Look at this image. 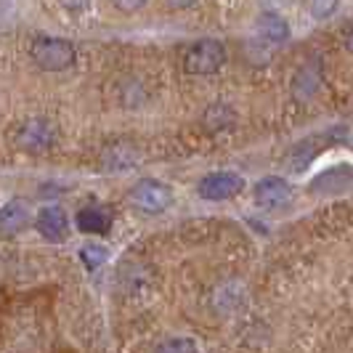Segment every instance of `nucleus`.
<instances>
[{
	"label": "nucleus",
	"mask_w": 353,
	"mask_h": 353,
	"mask_svg": "<svg viewBox=\"0 0 353 353\" xmlns=\"http://www.w3.org/2000/svg\"><path fill=\"white\" fill-rule=\"evenodd\" d=\"M30 56H32V61L43 72H64L74 64L77 51H74V46H72L70 40H64V37L40 35L32 40Z\"/></svg>",
	"instance_id": "1"
},
{
	"label": "nucleus",
	"mask_w": 353,
	"mask_h": 353,
	"mask_svg": "<svg viewBox=\"0 0 353 353\" xmlns=\"http://www.w3.org/2000/svg\"><path fill=\"white\" fill-rule=\"evenodd\" d=\"M223 61H226L223 43H218V40H199V43H194L186 51L183 67H186L189 74L205 77V74H215V72L223 67Z\"/></svg>",
	"instance_id": "2"
},
{
	"label": "nucleus",
	"mask_w": 353,
	"mask_h": 353,
	"mask_svg": "<svg viewBox=\"0 0 353 353\" xmlns=\"http://www.w3.org/2000/svg\"><path fill=\"white\" fill-rule=\"evenodd\" d=\"M128 199H130V205H133L136 210L157 215V212H165L173 205V192H170L162 181L146 178V181H139V183L130 189Z\"/></svg>",
	"instance_id": "3"
},
{
	"label": "nucleus",
	"mask_w": 353,
	"mask_h": 353,
	"mask_svg": "<svg viewBox=\"0 0 353 353\" xmlns=\"http://www.w3.org/2000/svg\"><path fill=\"white\" fill-rule=\"evenodd\" d=\"M17 143L24 152H30V154L51 152L53 143H56V128L46 117H30V120H24L21 128H19Z\"/></svg>",
	"instance_id": "4"
},
{
	"label": "nucleus",
	"mask_w": 353,
	"mask_h": 353,
	"mask_svg": "<svg viewBox=\"0 0 353 353\" xmlns=\"http://www.w3.org/2000/svg\"><path fill=\"white\" fill-rule=\"evenodd\" d=\"M245 189V178L236 176V173H210L199 181L196 192L202 199H210V202H223V199H234Z\"/></svg>",
	"instance_id": "5"
},
{
	"label": "nucleus",
	"mask_w": 353,
	"mask_h": 353,
	"mask_svg": "<svg viewBox=\"0 0 353 353\" xmlns=\"http://www.w3.org/2000/svg\"><path fill=\"white\" fill-rule=\"evenodd\" d=\"M290 199H292V186L284 178L268 176L263 181H258V186H255V202L265 210L284 208Z\"/></svg>",
	"instance_id": "6"
},
{
	"label": "nucleus",
	"mask_w": 353,
	"mask_h": 353,
	"mask_svg": "<svg viewBox=\"0 0 353 353\" xmlns=\"http://www.w3.org/2000/svg\"><path fill=\"white\" fill-rule=\"evenodd\" d=\"M35 226L48 242H64L67 234H70V218H67V212L61 210V208L48 205V208H43V210L37 212Z\"/></svg>",
	"instance_id": "7"
},
{
	"label": "nucleus",
	"mask_w": 353,
	"mask_h": 353,
	"mask_svg": "<svg viewBox=\"0 0 353 353\" xmlns=\"http://www.w3.org/2000/svg\"><path fill=\"white\" fill-rule=\"evenodd\" d=\"M30 221V210L21 199H11L0 208V234H19Z\"/></svg>",
	"instance_id": "8"
},
{
	"label": "nucleus",
	"mask_w": 353,
	"mask_h": 353,
	"mask_svg": "<svg viewBox=\"0 0 353 353\" xmlns=\"http://www.w3.org/2000/svg\"><path fill=\"white\" fill-rule=\"evenodd\" d=\"M321 85V72H319V61H311V64H305L298 70L295 74V80H292V96L298 99V101H308L316 88Z\"/></svg>",
	"instance_id": "9"
},
{
	"label": "nucleus",
	"mask_w": 353,
	"mask_h": 353,
	"mask_svg": "<svg viewBox=\"0 0 353 353\" xmlns=\"http://www.w3.org/2000/svg\"><path fill=\"white\" fill-rule=\"evenodd\" d=\"M109 226H112V215L99 205H88L77 212V229L83 234H106Z\"/></svg>",
	"instance_id": "10"
},
{
	"label": "nucleus",
	"mask_w": 353,
	"mask_h": 353,
	"mask_svg": "<svg viewBox=\"0 0 353 353\" xmlns=\"http://www.w3.org/2000/svg\"><path fill=\"white\" fill-rule=\"evenodd\" d=\"M258 32L271 43H284L290 37V24L276 11H263L258 19Z\"/></svg>",
	"instance_id": "11"
},
{
	"label": "nucleus",
	"mask_w": 353,
	"mask_h": 353,
	"mask_svg": "<svg viewBox=\"0 0 353 353\" xmlns=\"http://www.w3.org/2000/svg\"><path fill=\"white\" fill-rule=\"evenodd\" d=\"M106 258H109L106 248H101V245H93V242L80 250V261H83V263H85V268H90V271L101 268V265L106 263Z\"/></svg>",
	"instance_id": "12"
},
{
	"label": "nucleus",
	"mask_w": 353,
	"mask_h": 353,
	"mask_svg": "<svg viewBox=\"0 0 353 353\" xmlns=\"http://www.w3.org/2000/svg\"><path fill=\"white\" fill-rule=\"evenodd\" d=\"M157 353H196V343L189 337H170L159 345Z\"/></svg>",
	"instance_id": "13"
},
{
	"label": "nucleus",
	"mask_w": 353,
	"mask_h": 353,
	"mask_svg": "<svg viewBox=\"0 0 353 353\" xmlns=\"http://www.w3.org/2000/svg\"><path fill=\"white\" fill-rule=\"evenodd\" d=\"M303 3H305V11L314 19H327L335 14L340 0H303Z\"/></svg>",
	"instance_id": "14"
},
{
	"label": "nucleus",
	"mask_w": 353,
	"mask_h": 353,
	"mask_svg": "<svg viewBox=\"0 0 353 353\" xmlns=\"http://www.w3.org/2000/svg\"><path fill=\"white\" fill-rule=\"evenodd\" d=\"M112 3H114V8L123 11V14H136L139 8L146 6V0H112Z\"/></svg>",
	"instance_id": "15"
},
{
	"label": "nucleus",
	"mask_w": 353,
	"mask_h": 353,
	"mask_svg": "<svg viewBox=\"0 0 353 353\" xmlns=\"http://www.w3.org/2000/svg\"><path fill=\"white\" fill-rule=\"evenodd\" d=\"M59 3H61L67 11H72V14H83V11L88 8L93 0H59Z\"/></svg>",
	"instance_id": "16"
},
{
	"label": "nucleus",
	"mask_w": 353,
	"mask_h": 353,
	"mask_svg": "<svg viewBox=\"0 0 353 353\" xmlns=\"http://www.w3.org/2000/svg\"><path fill=\"white\" fill-rule=\"evenodd\" d=\"M170 8H189V6H194L196 0H165Z\"/></svg>",
	"instance_id": "17"
},
{
	"label": "nucleus",
	"mask_w": 353,
	"mask_h": 353,
	"mask_svg": "<svg viewBox=\"0 0 353 353\" xmlns=\"http://www.w3.org/2000/svg\"><path fill=\"white\" fill-rule=\"evenodd\" d=\"M345 46H348V51H353V27L348 30V35H345Z\"/></svg>",
	"instance_id": "18"
},
{
	"label": "nucleus",
	"mask_w": 353,
	"mask_h": 353,
	"mask_svg": "<svg viewBox=\"0 0 353 353\" xmlns=\"http://www.w3.org/2000/svg\"><path fill=\"white\" fill-rule=\"evenodd\" d=\"M265 6H271V8H276V6H282V3H287V0H263Z\"/></svg>",
	"instance_id": "19"
}]
</instances>
